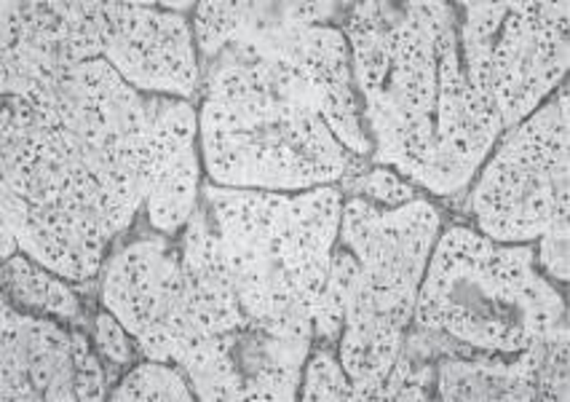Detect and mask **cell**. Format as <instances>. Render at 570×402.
<instances>
[{"instance_id":"7a4b0ae2","label":"cell","mask_w":570,"mask_h":402,"mask_svg":"<svg viewBox=\"0 0 570 402\" xmlns=\"http://www.w3.org/2000/svg\"><path fill=\"white\" fill-rule=\"evenodd\" d=\"M303 400H354V384L327 349H316L308 362Z\"/></svg>"},{"instance_id":"5b68a950","label":"cell","mask_w":570,"mask_h":402,"mask_svg":"<svg viewBox=\"0 0 570 402\" xmlns=\"http://www.w3.org/2000/svg\"><path fill=\"white\" fill-rule=\"evenodd\" d=\"M541 239V266L549 276L568 282V220H549Z\"/></svg>"},{"instance_id":"277c9868","label":"cell","mask_w":570,"mask_h":402,"mask_svg":"<svg viewBox=\"0 0 570 402\" xmlns=\"http://www.w3.org/2000/svg\"><path fill=\"white\" fill-rule=\"evenodd\" d=\"M131 335L110 312L97 314L95 320V341L105 360L118 362V365H131L135 362L137 344H131Z\"/></svg>"},{"instance_id":"3957f363","label":"cell","mask_w":570,"mask_h":402,"mask_svg":"<svg viewBox=\"0 0 570 402\" xmlns=\"http://www.w3.org/2000/svg\"><path fill=\"white\" fill-rule=\"evenodd\" d=\"M362 199L386 204L389 209L402 207V204L417 199V190L413 183L404 180L402 175H396L389 167H375L370 169V175L362 183Z\"/></svg>"},{"instance_id":"6da1fadb","label":"cell","mask_w":570,"mask_h":402,"mask_svg":"<svg viewBox=\"0 0 570 402\" xmlns=\"http://www.w3.org/2000/svg\"><path fill=\"white\" fill-rule=\"evenodd\" d=\"M194 389L185 384L180 367L171 371L167 362L145 360L142 365H135L121 386L112 389L110 400H194Z\"/></svg>"}]
</instances>
